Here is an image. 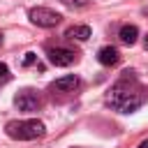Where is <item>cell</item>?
I'll return each mask as SVG.
<instances>
[{"label": "cell", "mask_w": 148, "mask_h": 148, "mask_svg": "<svg viewBox=\"0 0 148 148\" xmlns=\"http://www.w3.org/2000/svg\"><path fill=\"white\" fill-rule=\"evenodd\" d=\"M79 76L76 74H67V76H60V79H56L53 83H51V90H56V92H74L76 88H79Z\"/></svg>", "instance_id": "obj_6"}, {"label": "cell", "mask_w": 148, "mask_h": 148, "mask_svg": "<svg viewBox=\"0 0 148 148\" xmlns=\"http://www.w3.org/2000/svg\"><path fill=\"white\" fill-rule=\"evenodd\" d=\"M65 37H69V39H79V42H86V39L90 37V28H88V25H72V28H67Z\"/></svg>", "instance_id": "obj_8"}, {"label": "cell", "mask_w": 148, "mask_h": 148, "mask_svg": "<svg viewBox=\"0 0 148 148\" xmlns=\"http://www.w3.org/2000/svg\"><path fill=\"white\" fill-rule=\"evenodd\" d=\"M79 53L72 51V49H65V46H56V49H49V60L56 65V67H69L72 62H76Z\"/></svg>", "instance_id": "obj_5"}, {"label": "cell", "mask_w": 148, "mask_h": 148, "mask_svg": "<svg viewBox=\"0 0 148 148\" xmlns=\"http://www.w3.org/2000/svg\"><path fill=\"white\" fill-rule=\"evenodd\" d=\"M5 81H9V67L5 62H0V83H5Z\"/></svg>", "instance_id": "obj_12"}, {"label": "cell", "mask_w": 148, "mask_h": 148, "mask_svg": "<svg viewBox=\"0 0 148 148\" xmlns=\"http://www.w3.org/2000/svg\"><path fill=\"white\" fill-rule=\"evenodd\" d=\"M21 67H37V69H44L42 62H39V58H37L35 53H25L23 60H21Z\"/></svg>", "instance_id": "obj_10"}, {"label": "cell", "mask_w": 148, "mask_h": 148, "mask_svg": "<svg viewBox=\"0 0 148 148\" xmlns=\"http://www.w3.org/2000/svg\"><path fill=\"white\" fill-rule=\"evenodd\" d=\"M14 104L18 106V111L35 113V111H39V106H42V97H39L37 90L25 88V90H18V95L14 97Z\"/></svg>", "instance_id": "obj_4"}, {"label": "cell", "mask_w": 148, "mask_h": 148, "mask_svg": "<svg viewBox=\"0 0 148 148\" xmlns=\"http://www.w3.org/2000/svg\"><path fill=\"white\" fill-rule=\"evenodd\" d=\"M62 5H67V7H74V9H81V7H86L90 0H60Z\"/></svg>", "instance_id": "obj_11"}, {"label": "cell", "mask_w": 148, "mask_h": 148, "mask_svg": "<svg viewBox=\"0 0 148 148\" xmlns=\"http://www.w3.org/2000/svg\"><path fill=\"white\" fill-rule=\"evenodd\" d=\"M136 39H139V28H136V25H123V28H120V42H123V44L132 46Z\"/></svg>", "instance_id": "obj_9"}, {"label": "cell", "mask_w": 148, "mask_h": 148, "mask_svg": "<svg viewBox=\"0 0 148 148\" xmlns=\"http://www.w3.org/2000/svg\"><path fill=\"white\" fill-rule=\"evenodd\" d=\"M136 148H148V139H146V141H141V143H139Z\"/></svg>", "instance_id": "obj_13"}, {"label": "cell", "mask_w": 148, "mask_h": 148, "mask_svg": "<svg viewBox=\"0 0 148 148\" xmlns=\"http://www.w3.org/2000/svg\"><path fill=\"white\" fill-rule=\"evenodd\" d=\"M5 132L9 139H16V141H32V139H39L46 134V127L42 120L37 118H30V120H12L5 125Z\"/></svg>", "instance_id": "obj_2"}, {"label": "cell", "mask_w": 148, "mask_h": 148, "mask_svg": "<svg viewBox=\"0 0 148 148\" xmlns=\"http://www.w3.org/2000/svg\"><path fill=\"white\" fill-rule=\"evenodd\" d=\"M148 102V88L134 76V72H123V76L111 86L106 104L118 113H132Z\"/></svg>", "instance_id": "obj_1"}, {"label": "cell", "mask_w": 148, "mask_h": 148, "mask_svg": "<svg viewBox=\"0 0 148 148\" xmlns=\"http://www.w3.org/2000/svg\"><path fill=\"white\" fill-rule=\"evenodd\" d=\"M143 46H146V51H148V35H146V39H143Z\"/></svg>", "instance_id": "obj_14"}, {"label": "cell", "mask_w": 148, "mask_h": 148, "mask_svg": "<svg viewBox=\"0 0 148 148\" xmlns=\"http://www.w3.org/2000/svg\"><path fill=\"white\" fill-rule=\"evenodd\" d=\"M0 44H2V32H0Z\"/></svg>", "instance_id": "obj_15"}, {"label": "cell", "mask_w": 148, "mask_h": 148, "mask_svg": "<svg viewBox=\"0 0 148 148\" xmlns=\"http://www.w3.org/2000/svg\"><path fill=\"white\" fill-rule=\"evenodd\" d=\"M28 18L39 28H56L62 21V16L58 12H53V9H49V7H32L28 12Z\"/></svg>", "instance_id": "obj_3"}, {"label": "cell", "mask_w": 148, "mask_h": 148, "mask_svg": "<svg viewBox=\"0 0 148 148\" xmlns=\"http://www.w3.org/2000/svg\"><path fill=\"white\" fill-rule=\"evenodd\" d=\"M97 60H99L102 65L111 67V65H118L120 53H118V49H116V46H102V49L97 51Z\"/></svg>", "instance_id": "obj_7"}]
</instances>
